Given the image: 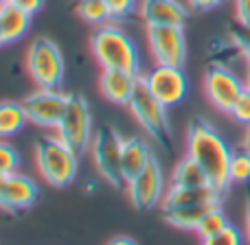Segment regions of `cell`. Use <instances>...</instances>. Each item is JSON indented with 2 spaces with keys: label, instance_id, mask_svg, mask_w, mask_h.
<instances>
[{
  "label": "cell",
  "instance_id": "obj_29",
  "mask_svg": "<svg viewBox=\"0 0 250 245\" xmlns=\"http://www.w3.org/2000/svg\"><path fill=\"white\" fill-rule=\"evenodd\" d=\"M110 9V16L112 20H125L136 11V2L138 0H105Z\"/></svg>",
  "mask_w": 250,
  "mask_h": 245
},
{
  "label": "cell",
  "instance_id": "obj_28",
  "mask_svg": "<svg viewBox=\"0 0 250 245\" xmlns=\"http://www.w3.org/2000/svg\"><path fill=\"white\" fill-rule=\"evenodd\" d=\"M230 42L242 53L244 59L250 61V29H244V26H239V24L230 26Z\"/></svg>",
  "mask_w": 250,
  "mask_h": 245
},
{
  "label": "cell",
  "instance_id": "obj_27",
  "mask_svg": "<svg viewBox=\"0 0 250 245\" xmlns=\"http://www.w3.org/2000/svg\"><path fill=\"white\" fill-rule=\"evenodd\" d=\"M230 116H233V121H237L239 125H250V90H244L242 94L237 96V101L233 103V108H230Z\"/></svg>",
  "mask_w": 250,
  "mask_h": 245
},
{
  "label": "cell",
  "instance_id": "obj_16",
  "mask_svg": "<svg viewBox=\"0 0 250 245\" xmlns=\"http://www.w3.org/2000/svg\"><path fill=\"white\" fill-rule=\"evenodd\" d=\"M138 75L127 73V70H117V68H104L99 79V90L105 101L114 105H127L134 94Z\"/></svg>",
  "mask_w": 250,
  "mask_h": 245
},
{
  "label": "cell",
  "instance_id": "obj_13",
  "mask_svg": "<svg viewBox=\"0 0 250 245\" xmlns=\"http://www.w3.org/2000/svg\"><path fill=\"white\" fill-rule=\"evenodd\" d=\"M38 195L40 188L33 177L18 171L11 175H4L0 182V210L11 212V215L26 210L38 202Z\"/></svg>",
  "mask_w": 250,
  "mask_h": 245
},
{
  "label": "cell",
  "instance_id": "obj_9",
  "mask_svg": "<svg viewBox=\"0 0 250 245\" xmlns=\"http://www.w3.org/2000/svg\"><path fill=\"white\" fill-rule=\"evenodd\" d=\"M127 195L136 210H151L160 206L165 197V173L156 155H151L143 171L127 182Z\"/></svg>",
  "mask_w": 250,
  "mask_h": 245
},
{
  "label": "cell",
  "instance_id": "obj_31",
  "mask_svg": "<svg viewBox=\"0 0 250 245\" xmlns=\"http://www.w3.org/2000/svg\"><path fill=\"white\" fill-rule=\"evenodd\" d=\"M11 2L18 4V7H20L22 11H26L29 16H35V13L44 7V0H11Z\"/></svg>",
  "mask_w": 250,
  "mask_h": 245
},
{
  "label": "cell",
  "instance_id": "obj_20",
  "mask_svg": "<svg viewBox=\"0 0 250 245\" xmlns=\"http://www.w3.org/2000/svg\"><path fill=\"white\" fill-rule=\"evenodd\" d=\"M29 123L24 105L18 101H0V140L13 138Z\"/></svg>",
  "mask_w": 250,
  "mask_h": 245
},
{
  "label": "cell",
  "instance_id": "obj_2",
  "mask_svg": "<svg viewBox=\"0 0 250 245\" xmlns=\"http://www.w3.org/2000/svg\"><path fill=\"white\" fill-rule=\"evenodd\" d=\"M90 51L101 68H117L141 75L138 48L127 33L117 24H99L90 38Z\"/></svg>",
  "mask_w": 250,
  "mask_h": 245
},
{
  "label": "cell",
  "instance_id": "obj_35",
  "mask_svg": "<svg viewBox=\"0 0 250 245\" xmlns=\"http://www.w3.org/2000/svg\"><path fill=\"white\" fill-rule=\"evenodd\" d=\"M242 147L246 151H250V125L246 127V132H244V138H242Z\"/></svg>",
  "mask_w": 250,
  "mask_h": 245
},
{
  "label": "cell",
  "instance_id": "obj_37",
  "mask_svg": "<svg viewBox=\"0 0 250 245\" xmlns=\"http://www.w3.org/2000/svg\"><path fill=\"white\" fill-rule=\"evenodd\" d=\"M7 44V38H4V31H2V22H0V46Z\"/></svg>",
  "mask_w": 250,
  "mask_h": 245
},
{
  "label": "cell",
  "instance_id": "obj_8",
  "mask_svg": "<svg viewBox=\"0 0 250 245\" xmlns=\"http://www.w3.org/2000/svg\"><path fill=\"white\" fill-rule=\"evenodd\" d=\"M246 90V83L235 70L224 64H211L204 73V94L215 110L229 114L237 96Z\"/></svg>",
  "mask_w": 250,
  "mask_h": 245
},
{
  "label": "cell",
  "instance_id": "obj_38",
  "mask_svg": "<svg viewBox=\"0 0 250 245\" xmlns=\"http://www.w3.org/2000/svg\"><path fill=\"white\" fill-rule=\"evenodd\" d=\"M0 2H4V0H0Z\"/></svg>",
  "mask_w": 250,
  "mask_h": 245
},
{
  "label": "cell",
  "instance_id": "obj_36",
  "mask_svg": "<svg viewBox=\"0 0 250 245\" xmlns=\"http://www.w3.org/2000/svg\"><path fill=\"white\" fill-rule=\"evenodd\" d=\"M244 83H246V90H250V61H246V77H244Z\"/></svg>",
  "mask_w": 250,
  "mask_h": 245
},
{
  "label": "cell",
  "instance_id": "obj_5",
  "mask_svg": "<svg viewBox=\"0 0 250 245\" xmlns=\"http://www.w3.org/2000/svg\"><path fill=\"white\" fill-rule=\"evenodd\" d=\"M26 70L31 75V81L38 88L62 90L66 64L60 46L48 38H35L26 53Z\"/></svg>",
  "mask_w": 250,
  "mask_h": 245
},
{
  "label": "cell",
  "instance_id": "obj_21",
  "mask_svg": "<svg viewBox=\"0 0 250 245\" xmlns=\"http://www.w3.org/2000/svg\"><path fill=\"white\" fill-rule=\"evenodd\" d=\"M202 184H208L202 167L189 155L178 160V164L173 167L171 173V186H202Z\"/></svg>",
  "mask_w": 250,
  "mask_h": 245
},
{
  "label": "cell",
  "instance_id": "obj_32",
  "mask_svg": "<svg viewBox=\"0 0 250 245\" xmlns=\"http://www.w3.org/2000/svg\"><path fill=\"white\" fill-rule=\"evenodd\" d=\"M189 2V9H193V11H211V9H215L217 4H222V0H187Z\"/></svg>",
  "mask_w": 250,
  "mask_h": 245
},
{
  "label": "cell",
  "instance_id": "obj_15",
  "mask_svg": "<svg viewBox=\"0 0 250 245\" xmlns=\"http://www.w3.org/2000/svg\"><path fill=\"white\" fill-rule=\"evenodd\" d=\"M224 193L211 184L202 186H171L165 193L160 208L165 210H173V208H185V206H200V204H222Z\"/></svg>",
  "mask_w": 250,
  "mask_h": 245
},
{
  "label": "cell",
  "instance_id": "obj_25",
  "mask_svg": "<svg viewBox=\"0 0 250 245\" xmlns=\"http://www.w3.org/2000/svg\"><path fill=\"white\" fill-rule=\"evenodd\" d=\"M20 167V153L9 142H0V182L4 175H11Z\"/></svg>",
  "mask_w": 250,
  "mask_h": 245
},
{
  "label": "cell",
  "instance_id": "obj_34",
  "mask_svg": "<svg viewBox=\"0 0 250 245\" xmlns=\"http://www.w3.org/2000/svg\"><path fill=\"white\" fill-rule=\"evenodd\" d=\"M105 245H138L132 237H112Z\"/></svg>",
  "mask_w": 250,
  "mask_h": 245
},
{
  "label": "cell",
  "instance_id": "obj_18",
  "mask_svg": "<svg viewBox=\"0 0 250 245\" xmlns=\"http://www.w3.org/2000/svg\"><path fill=\"white\" fill-rule=\"evenodd\" d=\"M31 18L26 11H22L18 4H13L11 0H4L0 2V22H2V31L4 38L9 42H18L22 39L31 29Z\"/></svg>",
  "mask_w": 250,
  "mask_h": 245
},
{
  "label": "cell",
  "instance_id": "obj_33",
  "mask_svg": "<svg viewBox=\"0 0 250 245\" xmlns=\"http://www.w3.org/2000/svg\"><path fill=\"white\" fill-rule=\"evenodd\" d=\"M244 232H246V241L250 245V193L244 199Z\"/></svg>",
  "mask_w": 250,
  "mask_h": 245
},
{
  "label": "cell",
  "instance_id": "obj_12",
  "mask_svg": "<svg viewBox=\"0 0 250 245\" xmlns=\"http://www.w3.org/2000/svg\"><path fill=\"white\" fill-rule=\"evenodd\" d=\"M149 92L165 105V108H173V105L182 103L189 90V81H187L182 68L178 66H160L156 64L147 75H143Z\"/></svg>",
  "mask_w": 250,
  "mask_h": 245
},
{
  "label": "cell",
  "instance_id": "obj_17",
  "mask_svg": "<svg viewBox=\"0 0 250 245\" xmlns=\"http://www.w3.org/2000/svg\"><path fill=\"white\" fill-rule=\"evenodd\" d=\"M151 149L143 138L132 136V138H123L121 145V169H123V177L125 182H129L132 177H136L143 171L147 162L151 160Z\"/></svg>",
  "mask_w": 250,
  "mask_h": 245
},
{
  "label": "cell",
  "instance_id": "obj_23",
  "mask_svg": "<svg viewBox=\"0 0 250 245\" xmlns=\"http://www.w3.org/2000/svg\"><path fill=\"white\" fill-rule=\"evenodd\" d=\"M226 226H229V219H226L224 210H222V206H215V208H211V210H208L202 219H200L195 232H198L200 239H208V237L220 234Z\"/></svg>",
  "mask_w": 250,
  "mask_h": 245
},
{
  "label": "cell",
  "instance_id": "obj_3",
  "mask_svg": "<svg viewBox=\"0 0 250 245\" xmlns=\"http://www.w3.org/2000/svg\"><path fill=\"white\" fill-rule=\"evenodd\" d=\"M35 167L44 182L55 188L73 184L79 169V153L60 136H42L35 142Z\"/></svg>",
  "mask_w": 250,
  "mask_h": 245
},
{
  "label": "cell",
  "instance_id": "obj_10",
  "mask_svg": "<svg viewBox=\"0 0 250 245\" xmlns=\"http://www.w3.org/2000/svg\"><path fill=\"white\" fill-rule=\"evenodd\" d=\"M185 26H147V44L151 57L160 66H178L182 68L187 59Z\"/></svg>",
  "mask_w": 250,
  "mask_h": 245
},
{
  "label": "cell",
  "instance_id": "obj_6",
  "mask_svg": "<svg viewBox=\"0 0 250 245\" xmlns=\"http://www.w3.org/2000/svg\"><path fill=\"white\" fill-rule=\"evenodd\" d=\"M121 145H123V138L110 125H104V127H99L92 133L90 153H92V160H95V167L99 171V175L110 186H114V188L127 186V182L123 177V169H121Z\"/></svg>",
  "mask_w": 250,
  "mask_h": 245
},
{
  "label": "cell",
  "instance_id": "obj_22",
  "mask_svg": "<svg viewBox=\"0 0 250 245\" xmlns=\"http://www.w3.org/2000/svg\"><path fill=\"white\" fill-rule=\"evenodd\" d=\"M77 16L82 18V20L90 22V24H105L108 20H112L105 0H79Z\"/></svg>",
  "mask_w": 250,
  "mask_h": 245
},
{
  "label": "cell",
  "instance_id": "obj_7",
  "mask_svg": "<svg viewBox=\"0 0 250 245\" xmlns=\"http://www.w3.org/2000/svg\"><path fill=\"white\" fill-rule=\"evenodd\" d=\"M55 132H57V136L64 142H68L77 153H83V151L90 147L92 114H90V105H88V101L83 99L82 94H77V92L68 94L64 116H62Z\"/></svg>",
  "mask_w": 250,
  "mask_h": 245
},
{
  "label": "cell",
  "instance_id": "obj_30",
  "mask_svg": "<svg viewBox=\"0 0 250 245\" xmlns=\"http://www.w3.org/2000/svg\"><path fill=\"white\" fill-rule=\"evenodd\" d=\"M235 2V20L239 26L250 29V0H233Z\"/></svg>",
  "mask_w": 250,
  "mask_h": 245
},
{
  "label": "cell",
  "instance_id": "obj_26",
  "mask_svg": "<svg viewBox=\"0 0 250 245\" xmlns=\"http://www.w3.org/2000/svg\"><path fill=\"white\" fill-rule=\"evenodd\" d=\"M200 245H244V234L237 226L229 224L220 234L215 237H208V239H202Z\"/></svg>",
  "mask_w": 250,
  "mask_h": 245
},
{
  "label": "cell",
  "instance_id": "obj_11",
  "mask_svg": "<svg viewBox=\"0 0 250 245\" xmlns=\"http://www.w3.org/2000/svg\"><path fill=\"white\" fill-rule=\"evenodd\" d=\"M66 101H68L66 92L38 88V90L31 92L29 96H24L22 105H24L29 123L38 125V127H44V129H57L62 116H64Z\"/></svg>",
  "mask_w": 250,
  "mask_h": 245
},
{
  "label": "cell",
  "instance_id": "obj_24",
  "mask_svg": "<svg viewBox=\"0 0 250 245\" xmlns=\"http://www.w3.org/2000/svg\"><path fill=\"white\" fill-rule=\"evenodd\" d=\"M229 177L230 184H246L250 182V151L235 149L230 155V164H229Z\"/></svg>",
  "mask_w": 250,
  "mask_h": 245
},
{
  "label": "cell",
  "instance_id": "obj_19",
  "mask_svg": "<svg viewBox=\"0 0 250 245\" xmlns=\"http://www.w3.org/2000/svg\"><path fill=\"white\" fill-rule=\"evenodd\" d=\"M222 206V204H200V206H185V208H173V210H165L163 217L169 226L178 230H193L198 228L200 219L207 215L211 208Z\"/></svg>",
  "mask_w": 250,
  "mask_h": 245
},
{
  "label": "cell",
  "instance_id": "obj_1",
  "mask_svg": "<svg viewBox=\"0 0 250 245\" xmlns=\"http://www.w3.org/2000/svg\"><path fill=\"white\" fill-rule=\"evenodd\" d=\"M187 155L202 167L208 184L220 193L230 188L229 164L233 149L207 118H193L187 129Z\"/></svg>",
  "mask_w": 250,
  "mask_h": 245
},
{
  "label": "cell",
  "instance_id": "obj_14",
  "mask_svg": "<svg viewBox=\"0 0 250 245\" xmlns=\"http://www.w3.org/2000/svg\"><path fill=\"white\" fill-rule=\"evenodd\" d=\"M138 16L147 26H185L189 9L180 0H138Z\"/></svg>",
  "mask_w": 250,
  "mask_h": 245
},
{
  "label": "cell",
  "instance_id": "obj_4",
  "mask_svg": "<svg viewBox=\"0 0 250 245\" xmlns=\"http://www.w3.org/2000/svg\"><path fill=\"white\" fill-rule=\"evenodd\" d=\"M132 116L136 118V123L141 125V129L149 136V140H154V145H158L160 149L169 151V142H171V125L167 118V108L156 99L149 92L143 75H138L134 94L127 103Z\"/></svg>",
  "mask_w": 250,
  "mask_h": 245
}]
</instances>
